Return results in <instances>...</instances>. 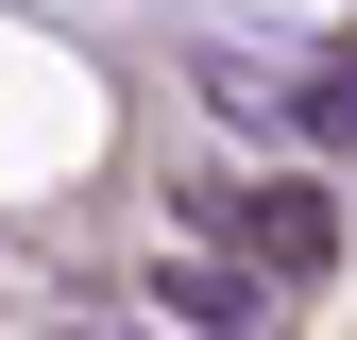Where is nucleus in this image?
Returning <instances> with one entry per match:
<instances>
[{
  "mask_svg": "<svg viewBox=\"0 0 357 340\" xmlns=\"http://www.w3.org/2000/svg\"><path fill=\"white\" fill-rule=\"evenodd\" d=\"M188 238H221V255H255V272H324L340 255V204L324 187H273V170H188Z\"/></svg>",
  "mask_w": 357,
  "mask_h": 340,
  "instance_id": "obj_1",
  "label": "nucleus"
},
{
  "mask_svg": "<svg viewBox=\"0 0 357 340\" xmlns=\"http://www.w3.org/2000/svg\"><path fill=\"white\" fill-rule=\"evenodd\" d=\"M289 137H306V153H357V52H324V68H306V102H289Z\"/></svg>",
  "mask_w": 357,
  "mask_h": 340,
  "instance_id": "obj_3",
  "label": "nucleus"
},
{
  "mask_svg": "<svg viewBox=\"0 0 357 340\" xmlns=\"http://www.w3.org/2000/svg\"><path fill=\"white\" fill-rule=\"evenodd\" d=\"M137 307L153 323H188V340H255V323H273V272H255V255H153V272H137Z\"/></svg>",
  "mask_w": 357,
  "mask_h": 340,
  "instance_id": "obj_2",
  "label": "nucleus"
}]
</instances>
